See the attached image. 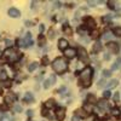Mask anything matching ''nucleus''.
<instances>
[{"instance_id": "nucleus-1", "label": "nucleus", "mask_w": 121, "mask_h": 121, "mask_svg": "<svg viewBox=\"0 0 121 121\" xmlns=\"http://www.w3.org/2000/svg\"><path fill=\"white\" fill-rule=\"evenodd\" d=\"M79 79H80V82L82 84V86H90L91 79H92V69H91L90 67L85 68L82 72L80 73Z\"/></svg>"}, {"instance_id": "nucleus-2", "label": "nucleus", "mask_w": 121, "mask_h": 121, "mask_svg": "<svg viewBox=\"0 0 121 121\" xmlns=\"http://www.w3.org/2000/svg\"><path fill=\"white\" fill-rule=\"evenodd\" d=\"M52 68H53V70L56 73L62 74V73H64L65 70L68 69V63H67V60L63 59V58H57V59L53 60Z\"/></svg>"}, {"instance_id": "nucleus-3", "label": "nucleus", "mask_w": 121, "mask_h": 121, "mask_svg": "<svg viewBox=\"0 0 121 121\" xmlns=\"http://www.w3.org/2000/svg\"><path fill=\"white\" fill-rule=\"evenodd\" d=\"M4 56H5V58L9 60V62H16V60L19 58V55L16 52V50H13V48H7L6 51L4 52Z\"/></svg>"}, {"instance_id": "nucleus-4", "label": "nucleus", "mask_w": 121, "mask_h": 121, "mask_svg": "<svg viewBox=\"0 0 121 121\" xmlns=\"http://www.w3.org/2000/svg\"><path fill=\"white\" fill-rule=\"evenodd\" d=\"M79 59L81 60V62H87V60H88L87 52H86V50L82 48V47L79 48Z\"/></svg>"}, {"instance_id": "nucleus-5", "label": "nucleus", "mask_w": 121, "mask_h": 121, "mask_svg": "<svg viewBox=\"0 0 121 121\" xmlns=\"http://www.w3.org/2000/svg\"><path fill=\"white\" fill-rule=\"evenodd\" d=\"M56 117L58 119V121H63L65 117V109L64 108H58L56 112Z\"/></svg>"}, {"instance_id": "nucleus-6", "label": "nucleus", "mask_w": 121, "mask_h": 121, "mask_svg": "<svg viewBox=\"0 0 121 121\" xmlns=\"http://www.w3.org/2000/svg\"><path fill=\"white\" fill-rule=\"evenodd\" d=\"M22 43H23V47H28V46L32 45L33 44V41H32V34L27 33L26 34V38L22 39Z\"/></svg>"}, {"instance_id": "nucleus-7", "label": "nucleus", "mask_w": 121, "mask_h": 121, "mask_svg": "<svg viewBox=\"0 0 121 121\" xmlns=\"http://www.w3.org/2000/svg\"><path fill=\"white\" fill-rule=\"evenodd\" d=\"M53 84H56V75H51L47 80H45V82H44V88H48L50 86H52Z\"/></svg>"}, {"instance_id": "nucleus-8", "label": "nucleus", "mask_w": 121, "mask_h": 121, "mask_svg": "<svg viewBox=\"0 0 121 121\" xmlns=\"http://www.w3.org/2000/svg\"><path fill=\"white\" fill-rule=\"evenodd\" d=\"M9 16L12 17V18H17L21 16V12H19V10H17L16 7H11L9 10Z\"/></svg>"}, {"instance_id": "nucleus-9", "label": "nucleus", "mask_w": 121, "mask_h": 121, "mask_svg": "<svg viewBox=\"0 0 121 121\" xmlns=\"http://www.w3.org/2000/svg\"><path fill=\"white\" fill-rule=\"evenodd\" d=\"M107 46H108V48H109L113 53H117V52H119V45H117V44H115V43H109Z\"/></svg>"}, {"instance_id": "nucleus-10", "label": "nucleus", "mask_w": 121, "mask_h": 121, "mask_svg": "<svg viewBox=\"0 0 121 121\" xmlns=\"http://www.w3.org/2000/svg\"><path fill=\"white\" fill-rule=\"evenodd\" d=\"M58 48L62 50V51H64L65 48H68V41L65 39H60L58 41Z\"/></svg>"}, {"instance_id": "nucleus-11", "label": "nucleus", "mask_w": 121, "mask_h": 121, "mask_svg": "<svg viewBox=\"0 0 121 121\" xmlns=\"http://www.w3.org/2000/svg\"><path fill=\"white\" fill-rule=\"evenodd\" d=\"M64 55H65L68 58H73V57H75L76 51H75L74 48H65V50H64Z\"/></svg>"}, {"instance_id": "nucleus-12", "label": "nucleus", "mask_w": 121, "mask_h": 121, "mask_svg": "<svg viewBox=\"0 0 121 121\" xmlns=\"http://www.w3.org/2000/svg\"><path fill=\"white\" fill-rule=\"evenodd\" d=\"M15 100H16V96L13 93H10V95H7L5 97V103L6 104H11V103L15 102Z\"/></svg>"}, {"instance_id": "nucleus-13", "label": "nucleus", "mask_w": 121, "mask_h": 121, "mask_svg": "<svg viewBox=\"0 0 121 121\" xmlns=\"http://www.w3.org/2000/svg\"><path fill=\"white\" fill-rule=\"evenodd\" d=\"M85 21H86V24H87L90 28H95V27H96V22H95V19H93V18L87 17Z\"/></svg>"}, {"instance_id": "nucleus-14", "label": "nucleus", "mask_w": 121, "mask_h": 121, "mask_svg": "<svg viewBox=\"0 0 121 121\" xmlns=\"http://www.w3.org/2000/svg\"><path fill=\"white\" fill-rule=\"evenodd\" d=\"M38 67H39V63L38 62H33V63H30L28 65V70H29V72H34Z\"/></svg>"}, {"instance_id": "nucleus-15", "label": "nucleus", "mask_w": 121, "mask_h": 121, "mask_svg": "<svg viewBox=\"0 0 121 121\" xmlns=\"http://www.w3.org/2000/svg\"><path fill=\"white\" fill-rule=\"evenodd\" d=\"M117 84H119L117 80H110V81H109L108 84H105V86H107L108 88H112V87H115Z\"/></svg>"}, {"instance_id": "nucleus-16", "label": "nucleus", "mask_w": 121, "mask_h": 121, "mask_svg": "<svg viewBox=\"0 0 121 121\" xmlns=\"http://www.w3.org/2000/svg\"><path fill=\"white\" fill-rule=\"evenodd\" d=\"M114 35H113V33L112 32H105L104 34H103V39L105 40V41H109L110 39H112Z\"/></svg>"}, {"instance_id": "nucleus-17", "label": "nucleus", "mask_w": 121, "mask_h": 121, "mask_svg": "<svg viewBox=\"0 0 121 121\" xmlns=\"http://www.w3.org/2000/svg\"><path fill=\"white\" fill-rule=\"evenodd\" d=\"M100 50H102V44L99 41H97L95 45H93V52H99Z\"/></svg>"}, {"instance_id": "nucleus-18", "label": "nucleus", "mask_w": 121, "mask_h": 121, "mask_svg": "<svg viewBox=\"0 0 121 121\" xmlns=\"http://www.w3.org/2000/svg\"><path fill=\"white\" fill-rule=\"evenodd\" d=\"M76 114L80 116V117H86L87 116V113H85V110L84 109H79V110H76ZM76 115V116H78Z\"/></svg>"}, {"instance_id": "nucleus-19", "label": "nucleus", "mask_w": 121, "mask_h": 121, "mask_svg": "<svg viewBox=\"0 0 121 121\" xmlns=\"http://www.w3.org/2000/svg\"><path fill=\"white\" fill-rule=\"evenodd\" d=\"M24 100L26 102H33L34 100V97H33V95L32 93H26V97H24Z\"/></svg>"}, {"instance_id": "nucleus-20", "label": "nucleus", "mask_w": 121, "mask_h": 121, "mask_svg": "<svg viewBox=\"0 0 121 121\" xmlns=\"http://www.w3.org/2000/svg\"><path fill=\"white\" fill-rule=\"evenodd\" d=\"M120 65H121V59L119 58V59L116 60V62H115V63L113 64V67H112V69H113V70H117V69L120 68Z\"/></svg>"}, {"instance_id": "nucleus-21", "label": "nucleus", "mask_w": 121, "mask_h": 121, "mask_svg": "<svg viewBox=\"0 0 121 121\" xmlns=\"http://www.w3.org/2000/svg\"><path fill=\"white\" fill-rule=\"evenodd\" d=\"M99 108H102V109H107L108 108V102H105V100H100V102L98 103Z\"/></svg>"}, {"instance_id": "nucleus-22", "label": "nucleus", "mask_w": 121, "mask_h": 121, "mask_svg": "<svg viewBox=\"0 0 121 121\" xmlns=\"http://www.w3.org/2000/svg\"><path fill=\"white\" fill-rule=\"evenodd\" d=\"M63 30H64V33L65 34H68V35H72V28H70V27H68V26H64L63 27Z\"/></svg>"}, {"instance_id": "nucleus-23", "label": "nucleus", "mask_w": 121, "mask_h": 121, "mask_svg": "<svg viewBox=\"0 0 121 121\" xmlns=\"http://www.w3.org/2000/svg\"><path fill=\"white\" fill-rule=\"evenodd\" d=\"M0 121H13V119L10 116V115H4V116H1V119H0Z\"/></svg>"}, {"instance_id": "nucleus-24", "label": "nucleus", "mask_w": 121, "mask_h": 121, "mask_svg": "<svg viewBox=\"0 0 121 121\" xmlns=\"http://www.w3.org/2000/svg\"><path fill=\"white\" fill-rule=\"evenodd\" d=\"M46 107L47 108H53L55 107V100L53 99H48L46 102Z\"/></svg>"}, {"instance_id": "nucleus-25", "label": "nucleus", "mask_w": 121, "mask_h": 121, "mask_svg": "<svg viewBox=\"0 0 121 121\" xmlns=\"http://www.w3.org/2000/svg\"><path fill=\"white\" fill-rule=\"evenodd\" d=\"M6 79H7V73L5 70H1L0 72V80H6Z\"/></svg>"}, {"instance_id": "nucleus-26", "label": "nucleus", "mask_w": 121, "mask_h": 121, "mask_svg": "<svg viewBox=\"0 0 121 121\" xmlns=\"http://www.w3.org/2000/svg\"><path fill=\"white\" fill-rule=\"evenodd\" d=\"M114 34H115L116 36H121V27H116V28L114 29Z\"/></svg>"}, {"instance_id": "nucleus-27", "label": "nucleus", "mask_w": 121, "mask_h": 121, "mask_svg": "<svg viewBox=\"0 0 121 121\" xmlns=\"http://www.w3.org/2000/svg\"><path fill=\"white\" fill-rule=\"evenodd\" d=\"M103 76H104V78H110V76H112V72H110V70L104 69V70H103Z\"/></svg>"}, {"instance_id": "nucleus-28", "label": "nucleus", "mask_w": 121, "mask_h": 121, "mask_svg": "<svg viewBox=\"0 0 121 121\" xmlns=\"http://www.w3.org/2000/svg\"><path fill=\"white\" fill-rule=\"evenodd\" d=\"M39 45L40 46H44L45 45V36L44 35H40V38H39Z\"/></svg>"}, {"instance_id": "nucleus-29", "label": "nucleus", "mask_w": 121, "mask_h": 121, "mask_svg": "<svg viewBox=\"0 0 121 121\" xmlns=\"http://www.w3.org/2000/svg\"><path fill=\"white\" fill-rule=\"evenodd\" d=\"M13 110H15V112H16V113H21V112H22V110H23V109H22V107H21V105H19V104H16V105L13 107Z\"/></svg>"}, {"instance_id": "nucleus-30", "label": "nucleus", "mask_w": 121, "mask_h": 121, "mask_svg": "<svg viewBox=\"0 0 121 121\" xmlns=\"http://www.w3.org/2000/svg\"><path fill=\"white\" fill-rule=\"evenodd\" d=\"M87 100H88V102H91V103H95V102H96V97H95L93 95H90V96L87 97Z\"/></svg>"}, {"instance_id": "nucleus-31", "label": "nucleus", "mask_w": 121, "mask_h": 121, "mask_svg": "<svg viewBox=\"0 0 121 121\" xmlns=\"http://www.w3.org/2000/svg\"><path fill=\"white\" fill-rule=\"evenodd\" d=\"M110 96H112V92H110L109 90H107V91H104V92H103V97L104 98H109Z\"/></svg>"}, {"instance_id": "nucleus-32", "label": "nucleus", "mask_w": 121, "mask_h": 121, "mask_svg": "<svg viewBox=\"0 0 121 121\" xmlns=\"http://www.w3.org/2000/svg\"><path fill=\"white\" fill-rule=\"evenodd\" d=\"M112 114L115 115V116H119V115H120V110H119V109H113V110H112Z\"/></svg>"}, {"instance_id": "nucleus-33", "label": "nucleus", "mask_w": 121, "mask_h": 121, "mask_svg": "<svg viewBox=\"0 0 121 121\" xmlns=\"http://www.w3.org/2000/svg\"><path fill=\"white\" fill-rule=\"evenodd\" d=\"M113 98H114V100H115V102H119V100H120V95L116 92V93L114 95V97H113Z\"/></svg>"}, {"instance_id": "nucleus-34", "label": "nucleus", "mask_w": 121, "mask_h": 121, "mask_svg": "<svg viewBox=\"0 0 121 121\" xmlns=\"http://www.w3.org/2000/svg\"><path fill=\"white\" fill-rule=\"evenodd\" d=\"M41 63H43L44 65H47V63H48V58H47V57H44L43 60H41Z\"/></svg>"}, {"instance_id": "nucleus-35", "label": "nucleus", "mask_w": 121, "mask_h": 121, "mask_svg": "<svg viewBox=\"0 0 121 121\" xmlns=\"http://www.w3.org/2000/svg\"><path fill=\"white\" fill-rule=\"evenodd\" d=\"M5 43H6V45H7V46H12V44H13V43H12V40H9V39H6V40H5Z\"/></svg>"}, {"instance_id": "nucleus-36", "label": "nucleus", "mask_w": 121, "mask_h": 121, "mask_svg": "<svg viewBox=\"0 0 121 121\" xmlns=\"http://www.w3.org/2000/svg\"><path fill=\"white\" fill-rule=\"evenodd\" d=\"M115 4H116L115 1H109V3H108V5L110 6V9H114V7H115V6H114Z\"/></svg>"}, {"instance_id": "nucleus-37", "label": "nucleus", "mask_w": 121, "mask_h": 121, "mask_svg": "<svg viewBox=\"0 0 121 121\" xmlns=\"http://www.w3.org/2000/svg\"><path fill=\"white\" fill-rule=\"evenodd\" d=\"M53 38H55V32L51 29V30H50V39H53Z\"/></svg>"}, {"instance_id": "nucleus-38", "label": "nucleus", "mask_w": 121, "mask_h": 121, "mask_svg": "<svg viewBox=\"0 0 121 121\" xmlns=\"http://www.w3.org/2000/svg\"><path fill=\"white\" fill-rule=\"evenodd\" d=\"M103 86H105V82L102 80V81H99V82H98V87H103Z\"/></svg>"}, {"instance_id": "nucleus-39", "label": "nucleus", "mask_w": 121, "mask_h": 121, "mask_svg": "<svg viewBox=\"0 0 121 121\" xmlns=\"http://www.w3.org/2000/svg\"><path fill=\"white\" fill-rule=\"evenodd\" d=\"M4 86L5 87H10V86H11V81H5L4 82Z\"/></svg>"}, {"instance_id": "nucleus-40", "label": "nucleus", "mask_w": 121, "mask_h": 121, "mask_svg": "<svg viewBox=\"0 0 121 121\" xmlns=\"http://www.w3.org/2000/svg\"><path fill=\"white\" fill-rule=\"evenodd\" d=\"M85 109L88 110V112H91V110H92V107H91V105H85Z\"/></svg>"}, {"instance_id": "nucleus-41", "label": "nucleus", "mask_w": 121, "mask_h": 121, "mask_svg": "<svg viewBox=\"0 0 121 121\" xmlns=\"http://www.w3.org/2000/svg\"><path fill=\"white\" fill-rule=\"evenodd\" d=\"M110 19V15H108V16H105L104 18H103V21H109Z\"/></svg>"}, {"instance_id": "nucleus-42", "label": "nucleus", "mask_w": 121, "mask_h": 121, "mask_svg": "<svg viewBox=\"0 0 121 121\" xmlns=\"http://www.w3.org/2000/svg\"><path fill=\"white\" fill-rule=\"evenodd\" d=\"M43 115L44 116H47V109H44L43 110Z\"/></svg>"}, {"instance_id": "nucleus-43", "label": "nucleus", "mask_w": 121, "mask_h": 121, "mask_svg": "<svg viewBox=\"0 0 121 121\" xmlns=\"http://www.w3.org/2000/svg\"><path fill=\"white\" fill-rule=\"evenodd\" d=\"M27 115H28V116H32V115H33V112H32V110H28V112H27Z\"/></svg>"}, {"instance_id": "nucleus-44", "label": "nucleus", "mask_w": 121, "mask_h": 121, "mask_svg": "<svg viewBox=\"0 0 121 121\" xmlns=\"http://www.w3.org/2000/svg\"><path fill=\"white\" fill-rule=\"evenodd\" d=\"M104 59H107V60H108V59H110V56H109L108 53H105V55H104Z\"/></svg>"}, {"instance_id": "nucleus-45", "label": "nucleus", "mask_w": 121, "mask_h": 121, "mask_svg": "<svg viewBox=\"0 0 121 121\" xmlns=\"http://www.w3.org/2000/svg\"><path fill=\"white\" fill-rule=\"evenodd\" d=\"M87 4H88V5H96L97 3H96V1H87Z\"/></svg>"}, {"instance_id": "nucleus-46", "label": "nucleus", "mask_w": 121, "mask_h": 121, "mask_svg": "<svg viewBox=\"0 0 121 121\" xmlns=\"http://www.w3.org/2000/svg\"><path fill=\"white\" fill-rule=\"evenodd\" d=\"M73 121H79V117H78V116L75 115V116L73 117Z\"/></svg>"}]
</instances>
